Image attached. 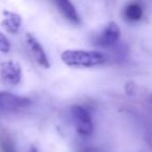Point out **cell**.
<instances>
[{
  "mask_svg": "<svg viewBox=\"0 0 152 152\" xmlns=\"http://www.w3.org/2000/svg\"><path fill=\"white\" fill-rule=\"evenodd\" d=\"M61 58L64 64L70 67L90 68L105 61V56L99 51L66 50L61 53Z\"/></svg>",
  "mask_w": 152,
  "mask_h": 152,
  "instance_id": "cell-1",
  "label": "cell"
},
{
  "mask_svg": "<svg viewBox=\"0 0 152 152\" xmlns=\"http://www.w3.org/2000/svg\"><path fill=\"white\" fill-rule=\"evenodd\" d=\"M71 117L74 126L79 135L88 137L92 134L94 124L90 113L81 105H73L71 107Z\"/></svg>",
  "mask_w": 152,
  "mask_h": 152,
  "instance_id": "cell-2",
  "label": "cell"
},
{
  "mask_svg": "<svg viewBox=\"0 0 152 152\" xmlns=\"http://www.w3.org/2000/svg\"><path fill=\"white\" fill-rule=\"evenodd\" d=\"M30 99L9 92H0V112L12 113L24 110L30 105Z\"/></svg>",
  "mask_w": 152,
  "mask_h": 152,
  "instance_id": "cell-3",
  "label": "cell"
},
{
  "mask_svg": "<svg viewBox=\"0 0 152 152\" xmlns=\"http://www.w3.org/2000/svg\"><path fill=\"white\" fill-rule=\"evenodd\" d=\"M120 34L121 30L118 24L116 22H110L106 24L105 27L99 34V36L96 38L95 42L100 47H104V48L112 47L119 41Z\"/></svg>",
  "mask_w": 152,
  "mask_h": 152,
  "instance_id": "cell-4",
  "label": "cell"
},
{
  "mask_svg": "<svg viewBox=\"0 0 152 152\" xmlns=\"http://www.w3.org/2000/svg\"><path fill=\"white\" fill-rule=\"evenodd\" d=\"M0 75L5 83L11 85H18L21 80V67L15 61H5L0 68Z\"/></svg>",
  "mask_w": 152,
  "mask_h": 152,
  "instance_id": "cell-5",
  "label": "cell"
},
{
  "mask_svg": "<svg viewBox=\"0 0 152 152\" xmlns=\"http://www.w3.org/2000/svg\"><path fill=\"white\" fill-rule=\"evenodd\" d=\"M25 41H26V44H27V47H28V49H29L30 53L32 54L34 58L37 61V63L44 68L50 67L48 57H47L46 53H45L43 47L41 46V44L39 43V41L37 40L31 34H26Z\"/></svg>",
  "mask_w": 152,
  "mask_h": 152,
  "instance_id": "cell-6",
  "label": "cell"
},
{
  "mask_svg": "<svg viewBox=\"0 0 152 152\" xmlns=\"http://www.w3.org/2000/svg\"><path fill=\"white\" fill-rule=\"evenodd\" d=\"M58 11L61 14L71 23L73 24H79L80 23V17H79L78 13L75 10V7L68 0H57L55 1Z\"/></svg>",
  "mask_w": 152,
  "mask_h": 152,
  "instance_id": "cell-7",
  "label": "cell"
},
{
  "mask_svg": "<svg viewBox=\"0 0 152 152\" xmlns=\"http://www.w3.org/2000/svg\"><path fill=\"white\" fill-rule=\"evenodd\" d=\"M3 18L2 26L5 28V30L11 34H17L21 27L22 19L20 15L16 13H12L10 11H3Z\"/></svg>",
  "mask_w": 152,
  "mask_h": 152,
  "instance_id": "cell-8",
  "label": "cell"
},
{
  "mask_svg": "<svg viewBox=\"0 0 152 152\" xmlns=\"http://www.w3.org/2000/svg\"><path fill=\"white\" fill-rule=\"evenodd\" d=\"M124 17L130 22H137L143 17V7L137 2H131L124 9Z\"/></svg>",
  "mask_w": 152,
  "mask_h": 152,
  "instance_id": "cell-9",
  "label": "cell"
},
{
  "mask_svg": "<svg viewBox=\"0 0 152 152\" xmlns=\"http://www.w3.org/2000/svg\"><path fill=\"white\" fill-rule=\"evenodd\" d=\"M0 152H17L14 143L9 137H2L0 139Z\"/></svg>",
  "mask_w": 152,
  "mask_h": 152,
  "instance_id": "cell-10",
  "label": "cell"
},
{
  "mask_svg": "<svg viewBox=\"0 0 152 152\" xmlns=\"http://www.w3.org/2000/svg\"><path fill=\"white\" fill-rule=\"evenodd\" d=\"M11 49V44H10L7 38L0 31V51L2 53H7Z\"/></svg>",
  "mask_w": 152,
  "mask_h": 152,
  "instance_id": "cell-11",
  "label": "cell"
},
{
  "mask_svg": "<svg viewBox=\"0 0 152 152\" xmlns=\"http://www.w3.org/2000/svg\"><path fill=\"white\" fill-rule=\"evenodd\" d=\"M78 152H101L100 149L95 147H92V146H86V147H83L78 150Z\"/></svg>",
  "mask_w": 152,
  "mask_h": 152,
  "instance_id": "cell-12",
  "label": "cell"
},
{
  "mask_svg": "<svg viewBox=\"0 0 152 152\" xmlns=\"http://www.w3.org/2000/svg\"><path fill=\"white\" fill-rule=\"evenodd\" d=\"M29 152H38V149H37V148L34 147V146H32V147H30Z\"/></svg>",
  "mask_w": 152,
  "mask_h": 152,
  "instance_id": "cell-13",
  "label": "cell"
}]
</instances>
